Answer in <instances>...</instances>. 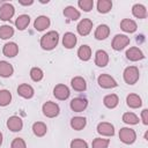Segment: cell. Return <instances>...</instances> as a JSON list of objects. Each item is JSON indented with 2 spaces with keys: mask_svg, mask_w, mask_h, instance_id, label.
<instances>
[{
  "mask_svg": "<svg viewBox=\"0 0 148 148\" xmlns=\"http://www.w3.org/2000/svg\"><path fill=\"white\" fill-rule=\"evenodd\" d=\"M58 43H59V34L54 30L49 31L45 35H43L40 38V42H39L42 49L46 50V51L53 50L58 45Z\"/></svg>",
  "mask_w": 148,
  "mask_h": 148,
  "instance_id": "1",
  "label": "cell"
},
{
  "mask_svg": "<svg viewBox=\"0 0 148 148\" xmlns=\"http://www.w3.org/2000/svg\"><path fill=\"white\" fill-rule=\"evenodd\" d=\"M140 77V72H139V68L135 67V66H128L125 68L124 71V80L126 83L128 84H134L138 82Z\"/></svg>",
  "mask_w": 148,
  "mask_h": 148,
  "instance_id": "2",
  "label": "cell"
},
{
  "mask_svg": "<svg viewBox=\"0 0 148 148\" xmlns=\"http://www.w3.org/2000/svg\"><path fill=\"white\" fill-rule=\"evenodd\" d=\"M119 139L121 142H124L126 145H132L136 140V133L132 128L123 127L119 131Z\"/></svg>",
  "mask_w": 148,
  "mask_h": 148,
  "instance_id": "3",
  "label": "cell"
},
{
  "mask_svg": "<svg viewBox=\"0 0 148 148\" xmlns=\"http://www.w3.org/2000/svg\"><path fill=\"white\" fill-rule=\"evenodd\" d=\"M59 112H60V109H59V105L57 103L49 101V102L43 104V113L47 118H54L59 114Z\"/></svg>",
  "mask_w": 148,
  "mask_h": 148,
  "instance_id": "4",
  "label": "cell"
},
{
  "mask_svg": "<svg viewBox=\"0 0 148 148\" xmlns=\"http://www.w3.org/2000/svg\"><path fill=\"white\" fill-rule=\"evenodd\" d=\"M128 44H130V37H127L126 35L118 34L112 39V49L116 51H120V50L125 49Z\"/></svg>",
  "mask_w": 148,
  "mask_h": 148,
  "instance_id": "5",
  "label": "cell"
},
{
  "mask_svg": "<svg viewBox=\"0 0 148 148\" xmlns=\"http://www.w3.org/2000/svg\"><path fill=\"white\" fill-rule=\"evenodd\" d=\"M97 82H98L99 87L105 88V89L116 88V87L118 86L117 81H116L112 76H110V75H108V74H102V75H99L98 79H97Z\"/></svg>",
  "mask_w": 148,
  "mask_h": 148,
  "instance_id": "6",
  "label": "cell"
},
{
  "mask_svg": "<svg viewBox=\"0 0 148 148\" xmlns=\"http://www.w3.org/2000/svg\"><path fill=\"white\" fill-rule=\"evenodd\" d=\"M15 13V8L12 3L5 2L1 7H0V20L2 21H9Z\"/></svg>",
  "mask_w": 148,
  "mask_h": 148,
  "instance_id": "7",
  "label": "cell"
},
{
  "mask_svg": "<svg viewBox=\"0 0 148 148\" xmlns=\"http://www.w3.org/2000/svg\"><path fill=\"white\" fill-rule=\"evenodd\" d=\"M69 94H71V92H69L68 87H67L66 84H62V83L57 84V86L54 87V89H53V95H54V97L58 98V99H60V101L67 99V98L69 97Z\"/></svg>",
  "mask_w": 148,
  "mask_h": 148,
  "instance_id": "8",
  "label": "cell"
},
{
  "mask_svg": "<svg viewBox=\"0 0 148 148\" xmlns=\"http://www.w3.org/2000/svg\"><path fill=\"white\" fill-rule=\"evenodd\" d=\"M92 29V21L89 20V18H83L79 22L77 27H76V30L77 32L81 35V36H87L90 34Z\"/></svg>",
  "mask_w": 148,
  "mask_h": 148,
  "instance_id": "9",
  "label": "cell"
},
{
  "mask_svg": "<svg viewBox=\"0 0 148 148\" xmlns=\"http://www.w3.org/2000/svg\"><path fill=\"white\" fill-rule=\"evenodd\" d=\"M88 106V101L83 97H75L71 101V109L74 112H82Z\"/></svg>",
  "mask_w": 148,
  "mask_h": 148,
  "instance_id": "10",
  "label": "cell"
},
{
  "mask_svg": "<svg viewBox=\"0 0 148 148\" xmlns=\"http://www.w3.org/2000/svg\"><path fill=\"white\" fill-rule=\"evenodd\" d=\"M7 127L12 132H20L22 130V127H23V121H22V119L20 117L12 116L7 120Z\"/></svg>",
  "mask_w": 148,
  "mask_h": 148,
  "instance_id": "11",
  "label": "cell"
},
{
  "mask_svg": "<svg viewBox=\"0 0 148 148\" xmlns=\"http://www.w3.org/2000/svg\"><path fill=\"white\" fill-rule=\"evenodd\" d=\"M97 132L104 136H112L114 134V127L112 124L103 121V123H99L97 125Z\"/></svg>",
  "mask_w": 148,
  "mask_h": 148,
  "instance_id": "12",
  "label": "cell"
},
{
  "mask_svg": "<svg viewBox=\"0 0 148 148\" xmlns=\"http://www.w3.org/2000/svg\"><path fill=\"white\" fill-rule=\"evenodd\" d=\"M50 24H51L50 18H49L47 16L40 15V16H38V17L35 20V22H34V28H35L37 31H43V30H45L46 28H49Z\"/></svg>",
  "mask_w": 148,
  "mask_h": 148,
  "instance_id": "13",
  "label": "cell"
},
{
  "mask_svg": "<svg viewBox=\"0 0 148 148\" xmlns=\"http://www.w3.org/2000/svg\"><path fill=\"white\" fill-rule=\"evenodd\" d=\"M126 58L131 61H138V60H141L145 58L143 56V52L139 49V47H130L127 51H126Z\"/></svg>",
  "mask_w": 148,
  "mask_h": 148,
  "instance_id": "14",
  "label": "cell"
},
{
  "mask_svg": "<svg viewBox=\"0 0 148 148\" xmlns=\"http://www.w3.org/2000/svg\"><path fill=\"white\" fill-rule=\"evenodd\" d=\"M17 94L23 98H31L35 94L34 88L28 83H22L17 87Z\"/></svg>",
  "mask_w": 148,
  "mask_h": 148,
  "instance_id": "15",
  "label": "cell"
},
{
  "mask_svg": "<svg viewBox=\"0 0 148 148\" xmlns=\"http://www.w3.org/2000/svg\"><path fill=\"white\" fill-rule=\"evenodd\" d=\"M2 53L8 57V58H13L15 57L17 53H18V46L16 43L14 42H9V43H6L3 45V49H2Z\"/></svg>",
  "mask_w": 148,
  "mask_h": 148,
  "instance_id": "16",
  "label": "cell"
},
{
  "mask_svg": "<svg viewBox=\"0 0 148 148\" xmlns=\"http://www.w3.org/2000/svg\"><path fill=\"white\" fill-rule=\"evenodd\" d=\"M109 62V54L104 50H98L95 53V64L98 67H105Z\"/></svg>",
  "mask_w": 148,
  "mask_h": 148,
  "instance_id": "17",
  "label": "cell"
},
{
  "mask_svg": "<svg viewBox=\"0 0 148 148\" xmlns=\"http://www.w3.org/2000/svg\"><path fill=\"white\" fill-rule=\"evenodd\" d=\"M110 35V28L106 24H99L95 30V38L98 40L108 38Z\"/></svg>",
  "mask_w": 148,
  "mask_h": 148,
  "instance_id": "18",
  "label": "cell"
},
{
  "mask_svg": "<svg viewBox=\"0 0 148 148\" xmlns=\"http://www.w3.org/2000/svg\"><path fill=\"white\" fill-rule=\"evenodd\" d=\"M77 38L73 32H66L62 37V45L66 49H73L76 45Z\"/></svg>",
  "mask_w": 148,
  "mask_h": 148,
  "instance_id": "19",
  "label": "cell"
},
{
  "mask_svg": "<svg viewBox=\"0 0 148 148\" xmlns=\"http://www.w3.org/2000/svg\"><path fill=\"white\" fill-rule=\"evenodd\" d=\"M120 28H121L123 31L132 34V32H134V31L136 30L138 25H136L135 21H133V20H131V18H124V20L120 22Z\"/></svg>",
  "mask_w": 148,
  "mask_h": 148,
  "instance_id": "20",
  "label": "cell"
},
{
  "mask_svg": "<svg viewBox=\"0 0 148 148\" xmlns=\"http://www.w3.org/2000/svg\"><path fill=\"white\" fill-rule=\"evenodd\" d=\"M71 84H72V88L76 91H84L87 89V83H86V80L81 76H75L72 79L71 81Z\"/></svg>",
  "mask_w": 148,
  "mask_h": 148,
  "instance_id": "21",
  "label": "cell"
},
{
  "mask_svg": "<svg viewBox=\"0 0 148 148\" xmlns=\"http://www.w3.org/2000/svg\"><path fill=\"white\" fill-rule=\"evenodd\" d=\"M13 73H14L13 66L7 61L1 60L0 61V76L1 77H9L13 75Z\"/></svg>",
  "mask_w": 148,
  "mask_h": 148,
  "instance_id": "22",
  "label": "cell"
},
{
  "mask_svg": "<svg viewBox=\"0 0 148 148\" xmlns=\"http://www.w3.org/2000/svg\"><path fill=\"white\" fill-rule=\"evenodd\" d=\"M64 15H65V17H67V18L71 20V21H76V20H79L80 16H81L80 12H79L75 7H73V6H67V7L64 9Z\"/></svg>",
  "mask_w": 148,
  "mask_h": 148,
  "instance_id": "23",
  "label": "cell"
},
{
  "mask_svg": "<svg viewBox=\"0 0 148 148\" xmlns=\"http://www.w3.org/2000/svg\"><path fill=\"white\" fill-rule=\"evenodd\" d=\"M87 119L84 117H73L71 119V127L75 131H81L86 127Z\"/></svg>",
  "mask_w": 148,
  "mask_h": 148,
  "instance_id": "24",
  "label": "cell"
},
{
  "mask_svg": "<svg viewBox=\"0 0 148 148\" xmlns=\"http://www.w3.org/2000/svg\"><path fill=\"white\" fill-rule=\"evenodd\" d=\"M126 103H127V105H128L130 108H132V109H138V108L141 106L142 101H141V97H140L139 95H136V94H130V95L127 96V98H126Z\"/></svg>",
  "mask_w": 148,
  "mask_h": 148,
  "instance_id": "25",
  "label": "cell"
},
{
  "mask_svg": "<svg viewBox=\"0 0 148 148\" xmlns=\"http://www.w3.org/2000/svg\"><path fill=\"white\" fill-rule=\"evenodd\" d=\"M132 14L136 18H146L147 17V9L143 5L136 3L132 7Z\"/></svg>",
  "mask_w": 148,
  "mask_h": 148,
  "instance_id": "26",
  "label": "cell"
},
{
  "mask_svg": "<svg viewBox=\"0 0 148 148\" xmlns=\"http://www.w3.org/2000/svg\"><path fill=\"white\" fill-rule=\"evenodd\" d=\"M103 103L106 108L109 109H113L118 105L119 103V98L116 94H110V95H106L104 98H103Z\"/></svg>",
  "mask_w": 148,
  "mask_h": 148,
  "instance_id": "27",
  "label": "cell"
},
{
  "mask_svg": "<svg viewBox=\"0 0 148 148\" xmlns=\"http://www.w3.org/2000/svg\"><path fill=\"white\" fill-rule=\"evenodd\" d=\"M32 132H34V134L36 136H44L46 134V132H47V127H46V125L44 123L36 121L32 125Z\"/></svg>",
  "mask_w": 148,
  "mask_h": 148,
  "instance_id": "28",
  "label": "cell"
},
{
  "mask_svg": "<svg viewBox=\"0 0 148 148\" xmlns=\"http://www.w3.org/2000/svg\"><path fill=\"white\" fill-rule=\"evenodd\" d=\"M30 23V16L29 15H25V14H22L20 15L16 21H15V25L18 30H24Z\"/></svg>",
  "mask_w": 148,
  "mask_h": 148,
  "instance_id": "29",
  "label": "cell"
},
{
  "mask_svg": "<svg viewBox=\"0 0 148 148\" xmlns=\"http://www.w3.org/2000/svg\"><path fill=\"white\" fill-rule=\"evenodd\" d=\"M77 57L83 61H88L91 58V49L88 45L80 46L77 50Z\"/></svg>",
  "mask_w": 148,
  "mask_h": 148,
  "instance_id": "30",
  "label": "cell"
},
{
  "mask_svg": "<svg viewBox=\"0 0 148 148\" xmlns=\"http://www.w3.org/2000/svg\"><path fill=\"white\" fill-rule=\"evenodd\" d=\"M112 8V1L110 0H98L97 2V10L102 14H106Z\"/></svg>",
  "mask_w": 148,
  "mask_h": 148,
  "instance_id": "31",
  "label": "cell"
},
{
  "mask_svg": "<svg viewBox=\"0 0 148 148\" xmlns=\"http://www.w3.org/2000/svg\"><path fill=\"white\" fill-rule=\"evenodd\" d=\"M12 102V94L7 89L0 90V106H6Z\"/></svg>",
  "mask_w": 148,
  "mask_h": 148,
  "instance_id": "32",
  "label": "cell"
},
{
  "mask_svg": "<svg viewBox=\"0 0 148 148\" xmlns=\"http://www.w3.org/2000/svg\"><path fill=\"white\" fill-rule=\"evenodd\" d=\"M14 35V29L10 25H1L0 27V38L1 39H8L10 37H13Z\"/></svg>",
  "mask_w": 148,
  "mask_h": 148,
  "instance_id": "33",
  "label": "cell"
},
{
  "mask_svg": "<svg viewBox=\"0 0 148 148\" xmlns=\"http://www.w3.org/2000/svg\"><path fill=\"white\" fill-rule=\"evenodd\" d=\"M123 121L130 125H136L139 123V117L133 112H125L123 114Z\"/></svg>",
  "mask_w": 148,
  "mask_h": 148,
  "instance_id": "34",
  "label": "cell"
},
{
  "mask_svg": "<svg viewBox=\"0 0 148 148\" xmlns=\"http://www.w3.org/2000/svg\"><path fill=\"white\" fill-rule=\"evenodd\" d=\"M43 76H44V73H43V71L39 67H32L31 68V71H30V77H31L32 81L38 82V81H40L43 79Z\"/></svg>",
  "mask_w": 148,
  "mask_h": 148,
  "instance_id": "35",
  "label": "cell"
},
{
  "mask_svg": "<svg viewBox=\"0 0 148 148\" xmlns=\"http://www.w3.org/2000/svg\"><path fill=\"white\" fill-rule=\"evenodd\" d=\"M110 143L109 139H102V138H96L94 139L91 143V148H108Z\"/></svg>",
  "mask_w": 148,
  "mask_h": 148,
  "instance_id": "36",
  "label": "cell"
},
{
  "mask_svg": "<svg viewBox=\"0 0 148 148\" xmlns=\"http://www.w3.org/2000/svg\"><path fill=\"white\" fill-rule=\"evenodd\" d=\"M77 5H79V7H80L82 10H84V12H90V10L92 9V7H94V1H92V0H79Z\"/></svg>",
  "mask_w": 148,
  "mask_h": 148,
  "instance_id": "37",
  "label": "cell"
},
{
  "mask_svg": "<svg viewBox=\"0 0 148 148\" xmlns=\"http://www.w3.org/2000/svg\"><path fill=\"white\" fill-rule=\"evenodd\" d=\"M71 148H88V143L82 139H74L71 141Z\"/></svg>",
  "mask_w": 148,
  "mask_h": 148,
  "instance_id": "38",
  "label": "cell"
},
{
  "mask_svg": "<svg viewBox=\"0 0 148 148\" xmlns=\"http://www.w3.org/2000/svg\"><path fill=\"white\" fill-rule=\"evenodd\" d=\"M10 148H27V145H25V141L21 138H15L13 141H12V145H10Z\"/></svg>",
  "mask_w": 148,
  "mask_h": 148,
  "instance_id": "39",
  "label": "cell"
},
{
  "mask_svg": "<svg viewBox=\"0 0 148 148\" xmlns=\"http://www.w3.org/2000/svg\"><path fill=\"white\" fill-rule=\"evenodd\" d=\"M141 119H142V123L145 125H148V110L147 109H143L142 112H141Z\"/></svg>",
  "mask_w": 148,
  "mask_h": 148,
  "instance_id": "40",
  "label": "cell"
},
{
  "mask_svg": "<svg viewBox=\"0 0 148 148\" xmlns=\"http://www.w3.org/2000/svg\"><path fill=\"white\" fill-rule=\"evenodd\" d=\"M18 3H21L22 6H30L34 3V0H18Z\"/></svg>",
  "mask_w": 148,
  "mask_h": 148,
  "instance_id": "41",
  "label": "cell"
},
{
  "mask_svg": "<svg viewBox=\"0 0 148 148\" xmlns=\"http://www.w3.org/2000/svg\"><path fill=\"white\" fill-rule=\"evenodd\" d=\"M2 145V133L0 132V146Z\"/></svg>",
  "mask_w": 148,
  "mask_h": 148,
  "instance_id": "42",
  "label": "cell"
},
{
  "mask_svg": "<svg viewBox=\"0 0 148 148\" xmlns=\"http://www.w3.org/2000/svg\"><path fill=\"white\" fill-rule=\"evenodd\" d=\"M145 139L148 140V132H146V134H145Z\"/></svg>",
  "mask_w": 148,
  "mask_h": 148,
  "instance_id": "43",
  "label": "cell"
}]
</instances>
